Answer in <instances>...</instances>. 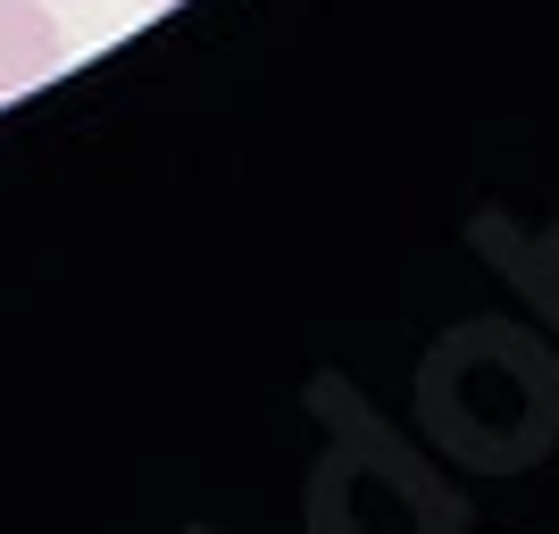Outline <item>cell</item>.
Here are the masks:
<instances>
[{"mask_svg": "<svg viewBox=\"0 0 559 534\" xmlns=\"http://www.w3.org/2000/svg\"><path fill=\"white\" fill-rule=\"evenodd\" d=\"M68 68V34L43 0H0V100L34 93L43 75Z\"/></svg>", "mask_w": 559, "mask_h": 534, "instance_id": "2", "label": "cell"}, {"mask_svg": "<svg viewBox=\"0 0 559 534\" xmlns=\"http://www.w3.org/2000/svg\"><path fill=\"white\" fill-rule=\"evenodd\" d=\"M543 376H559L551 368V351L543 343H526V334H501V376H485V351H476V325L467 334H451L435 359H426V418L443 426V442L460 451V460H476V467H492V410H501V435H510V467H526L543 451V435L526 418H510L518 410V384H543ZM543 410V401H535ZM543 418H559V410H543Z\"/></svg>", "mask_w": 559, "mask_h": 534, "instance_id": "1", "label": "cell"}]
</instances>
